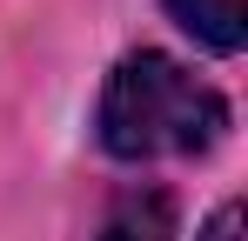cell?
Masks as SVG:
<instances>
[{"instance_id": "cell-4", "label": "cell", "mask_w": 248, "mask_h": 241, "mask_svg": "<svg viewBox=\"0 0 248 241\" xmlns=\"http://www.w3.org/2000/svg\"><path fill=\"white\" fill-rule=\"evenodd\" d=\"M202 241H242V208H235V201L215 208V221L202 228Z\"/></svg>"}, {"instance_id": "cell-3", "label": "cell", "mask_w": 248, "mask_h": 241, "mask_svg": "<svg viewBox=\"0 0 248 241\" xmlns=\"http://www.w3.org/2000/svg\"><path fill=\"white\" fill-rule=\"evenodd\" d=\"M101 241H174V201L168 195H127L114 214H108V235Z\"/></svg>"}, {"instance_id": "cell-2", "label": "cell", "mask_w": 248, "mask_h": 241, "mask_svg": "<svg viewBox=\"0 0 248 241\" xmlns=\"http://www.w3.org/2000/svg\"><path fill=\"white\" fill-rule=\"evenodd\" d=\"M168 14L208 54H242V40H248V7L242 0H168Z\"/></svg>"}, {"instance_id": "cell-1", "label": "cell", "mask_w": 248, "mask_h": 241, "mask_svg": "<svg viewBox=\"0 0 248 241\" xmlns=\"http://www.w3.org/2000/svg\"><path fill=\"white\" fill-rule=\"evenodd\" d=\"M101 148L114 161H161V154H202L228 134V101L195 80L181 60L155 47L127 54L101 87Z\"/></svg>"}]
</instances>
